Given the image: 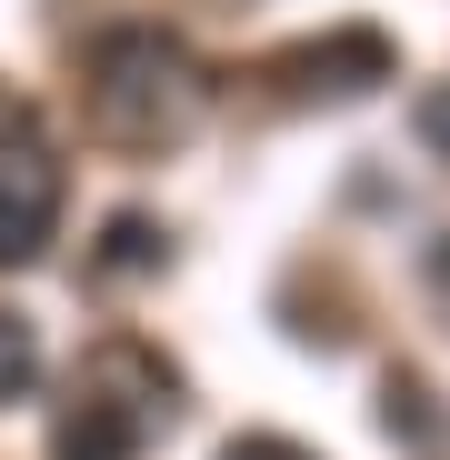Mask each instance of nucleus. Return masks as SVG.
<instances>
[{
    "instance_id": "f03ea898",
    "label": "nucleus",
    "mask_w": 450,
    "mask_h": 460,
    "mask_svg": "<svg viewBox=\"0 0 450 460\" xmlns=\"http://www.w3.org/2000/svg\"><path fill=\"white\" fill-rule=\"evenodd\" d=\"M60 230V150L31 111L0 120V270H31Z\"/></svg>"
},
{
    "instance_id": "20e7f679",
    "label": "nucleus",
    "mask_w": 450,
    "mask_h": 460,
    "mask_svg": "<svg viewBox=\"0 0 450 460\" xmlns=\"http://www.w3.org/2000/svg\"><path fill=\"white\" fill-rule=\"evenodd\" d=\"M140 440H150V420H130V411H110L91 391L50 420V460H140Z\"/></svg>"
},
{
    "instance_id": "1a4fd4ad",
    "label": "nucleus",
    "mask_w": 450,
    "mask_h": 460,
    "mask_svg": "<svg viewBox=\"0 0 450 460\" xmlns=\"http://www.w3.org/2000/svg\"><path fill=\"white\" fill-rule=\"evenodd\" d=\"M220 460H311V450L280 440V430H241V440H220Z\"/></svg>"
},
{
    "instance_id": "6e6552de",
    "label": "nucleus",
    "mask_w": 450,
    "mask_h": 460,
    "mask_svg": "<svg viewBox=\"0 0 450 460\" xmlns=\"http://www.w3.org/2000/svg\"><path fill=\"white\" fill-rule=\"evenodd\" d=\"M410 130H420V150H440V161H450V81H430V91L410 101Z\"/></svg>"
},
{
    "instance_id": "7ed1b4c3",
    "label": "nucleus",
    "mask_w": 450,
    "mask_h": 460,
    "mask_svg": "<svg viewBox=\"0 0 450 460\" xmlns=\"http://www.w3.org/2000/svg\"><path fill=\"white\" fill-rule=\"evenodd\" d=\"M270 81H280V101H370L381 81H401V60L381 31H321V40L280 50Z\"/></svg>"
},
{
    "instance_id": "0eeeda50",
    "label": "nucleus",
    "mask_w": 450,
    "mask_h": 460,
    "mask_svg": "<svg viewBox=\"0 0 450 460\" xmlns=\"http://www.w3.org/2000/svg\"><path fill=\"white\" fill-rule=\"evenodd\" d=\"M381 401H391V411H381V420H391V430H410V440H420V450H430V440H440V420H430V411H420V401H430V391H420V380H391V391H381Z\"/></svg>"
},
{
    "instance_id": "423d86ee",
    "label": "nucleus",
    "mask_w": 450,
    "mask_h": 460,
    "mask_svg": "<svg viewBox=\"0 0 450 460\" xmlns=\"http://www.w3.org/2000/svg\"><path fill=\"white\" fill-rule=\"evenodd\" d=\"M101 261H110V270H150V261H161V241H150V220H140V210L110 220V251H101Z\"/></svg>"
},
{
    "instance_id": "f257e3e1",
    "label": "nucleus",
    "mask_w": 450,
    "mask_h": 460,
    "mask_svg": "<svg viewBox=\"0 0 450 460\" xmlns=\"http://www.w3.org/2000/svg\"><path fill=\"white\" fill-rule=\"evenodd\" d=\"M210 81H200V60L181 31H150V21H120L91 40V120L130 150H161L200 120Z\"/></svg>"
},
{
    "instance_id": "39448f33",
    "label": "nucleus",
    "mask_w": 450,
    "mask_h": 460,
    "mask_svg": "<svg viewBox=\"0 0 450 460\" xmlns=\"http://www.w3.org/2000/svg\"><path fill=\"white\" fill-rule=\"evenodd\" d=\"M31 380H40V331L21 311H0V401H21Z\"/></svg>"
}]
</instances>
